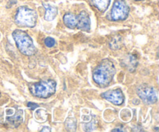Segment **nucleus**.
<instances>
[{"instance_id": "nucleus-1", "label": "nucleus", "mask_w": 159, "mask_h": 132, "mask_svg": "<svg viewBox=\"0 0 159 132\" xmlns=\"http://www.w3.org/2000/svg\"><path fill=\"white\" fill-rule=\"evenodd\" d=\"M116 74L114 64L110 59H104L93 71V79L95 83L101 88H106L113 81Z\"/></svg>"}, {"instance_id": "nucleus-2", "label": "nucleus", "mask_w": 159, "mask_h": 132, "mask_svg": "<svg viewBox=\"0 0 159 132\" xmlns=\"http://www.w3.org/2000/svg\"><path fill=\"white\" fill-rule=\"evenodd\" d=\"M12 37L19 51L24 55L32 56L37 51L34 41L29 34L21 30H16L12 32Z\"/></svg>"}, {"instance_id": "nucleus-3", "label": "nucleus", "mask_w": 159, "mask_h": 132, "mask_svg": "<svg viewBox=\"0 0 159 132\" xmlns=\"http://www.w3.org/2000/svg\"><path fill=\"white\" fill-rule=\"evenodd\" d=\"M56 82L52 79L42 80L30 85V92L34 96L41 99L51 97L55 93Z\"/></svg>"}, {"instance_id": "nucleus-4", "label": "nucleus", "mask_w": 159, "mask_h": 132, "mask_svg": "<svg viewBox=\"0 0 159 132\" xmlns=\"http://www.w3.org/2000/svg\"><path fill=\"white\" fill-rule=\"evenodd\" d=\"M37 20L35 10L27 7L20 6L17 9L15 15V23L20 27H34Z\"/></svg>"}, {"instance_id": "nucleus-5", "label": "nucleus", "mask_w": 159, "mask_h": 132, "mask_svg": "<svg viewBox=\"0 0 159 132\" xmlns=\"http://www.w3.org/2000/svg\"><path fill=\"white\" fill-rule=\"evenodd\" d=\"M130 7L125 0H115L110 12V20L113 21L125 20L128 17Z\"/></svg>"}, {"instance_id": "nucleus-6", "label": "nucleus", "mask_w": 159, "mask_h": 132, "mask_svg": "<svg viewBox=\"0 0 159 132\" xmlns=\"http://www.w3.org/2000/svg\"><path fill=\"white\" fill-rule=\"evenodd\" d=\"M137 93L141 100L146 104H154L158 101V94L155 88L147 84L140 85L137 89Z\"/></svg>"}, {"instance_id": "nucleus-7", "label": "nucleus", "mask_w": 159, "mask_h": 132, "mask_svg": "<svg viewBox=\"0 0 159 132\" xmlns=\"http://www.w3.org/2000/svg\"><path fill=\"white\" fill-rule=\"evenodd\" d=\"M101 97L116 106H120L124 102V95L120 89L109 90L101 94Z\"/></svg>"}, {"instance_id": "nucleus-8", "label": "nucleus", "mask_w": 159, "mask_h": 132, "mask_svg": "<svg viewBox=\"0 0 159 132\" xmlns=\"http://www.w3.org/2000/svg\"><path fill=\"white\" fill-rule=\"evenodd\" d=\"M78 17V24L76 29L81 30L89 32L91 29V20H90L89 15L85 11H82Z\"/></svg>"}, {"instance_id": "nucleus-9", "label": "nucleus", "mask_w": 159, "mask_h": 132, "mask_svg": "<svg viewBox=\"0 0 159 132\" xmlns=\"http://www.w3.org/2000/svg\"><path fill=\"white\" fill-rule=\"evenodd\" d=\"M121 65L127 68L130 72H134L136 70L138 65V60L136 55L133 54H128L123 57L121 60Z\"/></svg>"}, {"instance_id": "nucleus-10", "label": "nucleus", "mask_w": 159, "mask_h": 132, "mask_svg": "<svg viewBox=\"0 0 159 132\" xmlns=\"http://www.w3.org/2000/svg\"><path fill=\"white\" fill-rule=\"evenodd\" d=\"M63 21L65 26L71 30L76 29L78 24V17L77 15L71 13V12H68L64 15Z\"/></svg>"}, {"instance_id": "nucleus-11", "label": "nucleus", "mask_w": 159, "mask_h": 132, "mask_svg": "<svg viewBox=\"0 0 159 132\" xmlns=\"http://www.w3.org/2000/svg\"><path fill=\"white\" fill-rule=\"evenodd\" d=\"M6 121L14 127H18L23 122V110H19L13 116H8Z\"/></svg>"}, {"instance_id": "nucleus-12", "label": "nucleus", "mask_w": 159, "mask_h": 132, "mask_svg": "<svg viewBox=\"0 0 159 132\" xmlns=\"http://www.w3.org/2000/svg\"><path fill=\"white\" fill-rule=\"evenodd\" d=\"M43 6L45 9V20H47V21H51V20H54V18H55L57 14V7H55L54 6H51L50 4H46V3H43Z\"/></svg>"}, {"instance_id": "nucleus-13", "label": "nucleus", "mask_w": 159, "mask_h": 132, "mask_svg": "<svg viewBox=\"0 0 159 132\" xmlns=\"http://www.w3.org/2000/svg\"><path fill=\"white\" fill-rule=\"evenodd\" d=\"M90 5L94 6L100 12H105L108 9L111 0H88Z\"/></svg>"}, {"instance_id": "nucleus-14", "label": "nucleus", "mask_w": 159, "mask_h": 132, "mask_svg": "<svg viewBox=\"0 0 159 132\" xmlns=\"http://www.w3.org/2000/svg\"><path fill=\"white\" fill-rule=\"evenodd\" d=\"M123 39L120 36H115L110 42V47L112 50H120L122 48Z\"/></svg>"}, {"instance_id": "nucleus-15", "label": "nucleus", "mask_w": 159, "mask_h": 132, "mask_svg": "<svg viewBox=\"0 0 159 132\" xmlns=\"http://www.w3.org/2000/svg\"><path fill=\"white\" fill-rule=\"evenodd\" d=\"M65 127L68 130L70 131H75L76 130V121L74 118H68L65 121Z\"/></svg>"}, {"instance_id": "nucleus-16", "label": "nucleus", "mask_w": 159, "mask_h": 132, "mask_svg": "<svg viewBox=\"0 0 159 132\" xmlns=\"http://www.w3.org/2000/svg\"><path fill=\"white\" fill-rule=\"evenodd\" d=\"M44 44L48 48H52L55 45V40L52 37H47L44 40Z\"/></svg>"}, {"instance_id": "nucleus-17", "label": "nucleus", "mask_w": 159, "mask_h": 132, "mask_svg": "<svg viewBox=\"0 0 159 132\" xmlns=\"http://www.w3.org/2000/svg\"><path fill=\"white\" fill-rule=\"evenodd\" d=\"M27 107H29L31 110H34L35 109H37L39 106L38 104L37 103H34V102H29L27 103Z\"/></svg>"}, {"instance_id": "nucleus-18", "label": "nucleus", "mask_w": 159, "mask_h": 132, "mask_svg": "<svg viewBox=\"0 0 159 132\" xmlns=\"http://www.w3.org/2000/svg\"><path fill=\"white\" fill-rule=\"evenodd\" d=\"M41 132H45V131H48V132H51V130L49 127H43V129L40 130Z\"/></svg>"}, {"instance_id": "nucleus-19", "label": "nucleus", "mask_w": 159, "mask_h": 132, "mask_svg": "<svg viewBox=\"0 0 159 132\" xmlns=\"http://www.w3.org/2000/svg\"><path fill=\"white\" fill-rule=\"evenodd\" d=\"M16 1H17V0H9V4L10 5V6H12V5H14L16 2Z\"/></svg>"}, {"instance_id": "nucleus-20", "label": "nucleus", "mask_w": 159, "mask_h": 132, "mask_svg": "<svg viewBox=\"0 0 159 132\" xmlns=\"http://www.w3.org/2000/svg\"><path fill=\"white\" fill-rule=\"evenodd\" d=\"M112 131H113V132H115V131H119V132H122V131H124V130H123V129L116 128V129H113V130H112Z\"/></svg>"}, {"instance_id": "nucleus-21", "label": "nucleus", "mask_w": 159, "mask_h": 132, "mask_svg": "<svg viewBox=\"0 0 159 132\" xmlns=\"http://www.w3.org/2000/svg\"><path fill=\"white\" fill-rule=\"evenodd\" d=\"M136 1H141V0H136Z\"/></svg>"}, {"instance_id": "nucleus-22", "label": "nucleus", "mask_w": 159, "mask_h": 132, "mask_svg": "<svg viewBox=\"0 0 159 132\" xmlns=\"http://www.w3.org/2000/svg\"><path fill=\"white\" fill-rule=\"evenodd\" d=\"M0 96H1V93H0Z\"/></svg>"}]
</instances>
